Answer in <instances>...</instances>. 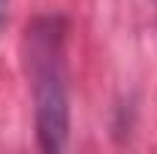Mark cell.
Returning <instances> with one entry per match:
<instances>
[{"mask_svg":"<svg viewBox=\"0 0 157 154\" xmlns=\"http://www.w3.org/2000/svg\"><path fill=\"white\" fill-rule=\"evenodd\" d=\"M24 67L33 91L39 148L60 151L70 136V91H67V27L58 15H42L24 30Z\"/></svg>","mask_w":157,"mask_h":154,"instance_id":"1","label":"cell"},{"mask_svg":"<svg viewBox=\"0 0 157 154\" xmlns=\"http://www.w3.org/2000/svg\"><path fill=\"white\" fill-rule=\"evenodd\" d=\"M6 15H9V0H0V27L6 24Z\"/></svg>","mask_w":157,"mask_h":154,"instance_id":"2","label":"cell"}]
</instances>
